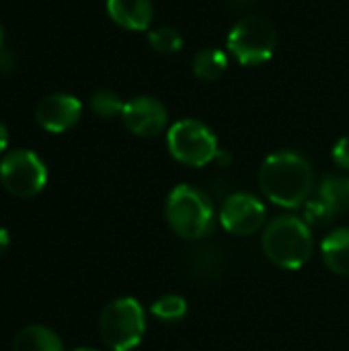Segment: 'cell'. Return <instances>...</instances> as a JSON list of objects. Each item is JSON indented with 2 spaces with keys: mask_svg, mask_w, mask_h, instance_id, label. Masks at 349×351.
Instances as JSON below:
<instances>
[{
  "mask_svg": "<svg viewBox=\"0 0 349 351\" xmlns=\"http://www.w3.org/2000/svg\"><path fill=\"white\" fill-rule=\"evenodd\" d=\"M259 187L272 204L294 210L309 202L315 187V171L302 154L280 150L263 160Z\"/></svg>",
  "mask_w": 349,
  "mask_h": 351,
  "instance_id": "1",
  "label": "cell"
},
{
  "mask_svg": "<svg viewBox=\"0 0 349 351\" xmlns=\"http://www.w3.org/2000/svg\"><path fill=\"white\" fill-rule=\"evenodd\" d=\"M265 257L280 269H302L313 257V232L304 218L278 216L274 218L261 237Z\"/></svg>",
  "mask_w": 349,
  "mask_h": 351,
  "instance_id": "2",
  "label": "cell"
},
{
  "mask_svg": "<svg viewBox=\"0 0 349 351\" xmlns=\"http://www.w3.org/2000/svg\"><path fill=\"white\" fill-rule=\"evenodd\" d=\"M165 216L171 230L185 241H200L216 226L212 199L193 185H177L169 193Z\"/></svg>",
  "mask_w": 349,
  "mask_h": 351,
  "instance_id": "3",
  "label": "cell"
},
{
  "mask_svg": "<svg viewBox=\"0 0 349 351\" xmlns=\"http://www.w3.org/2000/svg\"><path fill=\"white\" fill-rule=\"evenodd\" d=\"M99 331L109 350H134L146 333V313L136 298H117L101 311Z\"/></svg>",
  "mask_w": 349,
  "mask_h": 351,
  "instance_id": "4",
  "label": "cell"
},
{
  "mask_svg": "<svg viewBox=\"0 0 349 351\" xmlns=\"http://www.w3.org/2000/svg\"><path fill=\"white\" fill-rule=\"evenodd\" d=\"M167 146L175 160L187 167H206L216 160L220 146L216 134L197 119H181L171 125Z\"/></svg>",
  "mask_w": 349,
  "mask_h": 351,
  "instance_id": "5",
  "label": "cell"
},
{
  "mask_svg": "<svg viewBox=\"0 0 349 351\" xmlns=\"http://www.w3.org/2000/svg\"><path fill=\"white\" fill-rule=\"evenodd\" d=\"M276 29L265 16H243L228 35V49L243 66H259L276 51Z\"/></svg>",
  "mask_w": 349,
  "mask_h": 351,
  "instance_id": "6",
  "label": "cell"
},
{
  "mask_svg": "<svg viewBox=\"0 0 349 351\" xmlns=\"http://www.w3.org/2000/svg\"><path fill=\"white\" fill-rule=\"evenodd\" d=\"M0 181L16 197H33L47 183V169L31 150H12L0 162Z\"/></svg>",
  "mask_w": 349,
  "mask_h": 351,
  "instance_id": "7",
  "label": "cell"
},
{
  "mask_svg": "<svg viewBox=\"0 0 349 351\" xmlns=\"http://www.w3.org/2000/svg\"><path fill=\"white\" fill-rule=\"evenodd\" d=\"M267 210L263 202L251 193H232L224 199L218 212L222 228L237 237H249L263 228Z\"/></svg>",
  "mask_w": 349,
  "mask_h": 351,
  "instance_id": "8",
  "label": "cell"
},
{
  "mask_svg": "<svg viewBox=\"0 0 349 351\" xmlns=\"http://www.w3.org/2000/svg\"><path fill=\"white\" fill-rule=\"evenodd\" d=\"M121 121L132 134L140 138H154L167 128L169 111L158 99L142 95L123 105Z\"/></svg>",
  "mask_w": 349,
  "mask_h": 351,
  "instance_id": "9",
  "label": "cell"
},
{
  "mask_svg": "<svg viewBox=\"0 0 349 351\" xmlns=\"http://www.w3.org/2000/svg\"><path fill=\"white\" fill-rule=\"evenodd\" d=\"M82 115V103L68 93H53L39 101L35 109L37 123L51 134H62L78 123Z\"/></svg>",
  "mask_w": 349,
  "mask_h": 351,
  "instance_id": "10",
  "label": "cell"
},
{
  "mask_svg": "<svg viewBox=\"0 0 349 351\" xmlns=\"http://www.w3.org/2000/svg\"><path fill=\"white\" fill-rule=\"evenodd\" d=\"M107 12L113 23L128 31H146L154 19L150 0H107Z\"/></svg>",
  "mask_w": 349,
  "mask_h": 351,
  "instance_id": "11",
  "label": "cell"
},
{
  "mask_svg": "<svg viewBox=\"0 0 349 351\" xmlns=\"http://www.w3.org/2000/svg\"><path fill=\"white\" fill-rule=\"evenodd\" d=\"M321 257L337 276H349V228H335L331 230L321 243Z\"/></svg>",
  "mask_w": 349,
  "mask_h": 351,
  "instance_id": "12",
  "label": "cell"
},
{
  "mask_svg": "<svg viewBox=\"0 0 349 351\" xmlns=\"http://www.w3.org/2000/svg\"><path fill=\"white\" fill-rule=\"evenodd\" d=\"M12 351H64V346L51 329L31 325L16 333Z\"/></svg>",
  "mask_w": 349,
  "mask_h": 351,
  "instance_id": "13",
  "label": "cell"
},
{
  "mask_svg": "<svg viewBox=\"0 0 349 351\" xmlns=\"http://www.w3.org/2000/svg\"><path fill=\"white\" fill-rule=\"evenodd\" d=\"M319 199L331 210L333 216L349 210V177H325L319 187Z\"/></svg>",
  "mask_w": 349,
  "mask_h": 351,
  "instance_id": "14",
  "label": "cell"
},
{
  "mask_svg": "<svg viewBox=\"0 0 349 351\" xmlns=\"http://www.w3.org/2000/svg\"><path fill=\"white\" fill-rule=\"evenodd\" d=\"M226 66H228V58L224 51L220 49H202L195 53L193 58V74L202 80H218L224 72H226Z\"/></svg>",
  "mask_w": 349,
  "mask_h": 351,
  "instance_id": "15",
  "label": "cell"
},
{
  "mask_svg": "<svg viewBox=\"0 0 349 351\" xmlns=\"http://www.w3.org/2000/svg\"><path fill=\"white\" fill-rule=\"evenodd\" d=\"M150 311L163 323H177L187 315V300L179 294H165L154 300Z\"/></svg>",
  "mask_w": 349,
  "mask_h": 351,
  "instance_id": "16",
  "label": "cell"
},
{
  "mask_svg": "<svg viewBox=\"0 0 349 351\" xmlns=\"http://www.w3.org/2000/svg\"><path fill=\"white\" fill-rule=\"evenodd\" d=\"M189 267L200 278H216V274L222 269V259L214 247H202L193 251Z\"/></svg>",
  "mask_w": 349,
  "mask_h": 351,
  "instance_id": "17",
  "label": "cell"
},
{
  "mask_svg": "<svg viewBox=\"0 0 349 351\" xmlns=\"http://www.w3.org/2000/svg\"><path fill=\"white\" fill-rule=\"evenodd\" d=\"M88 103H91L93 113H95V115H99V117H105V119L115 117V115H121L123 105H125V103L119 99V95H117V93L107 90V88L93 93V97H91V101H88Z\"/></svg>",
  "mask_w": 349,
  "mask_h": 351,
  "instance_id": "18",
  "label": "cell"
},
{
  "mask_svg": "<svg viewBox=\"0 0 349 351\" xmlns=\"http://www.w3.org/2000/svg\"><path fill=\"white\" fill-rule=\"evenodd\" d=\"M148 41L152 45L154 51L158 53H165V56H171V53H177L181 47H183V37L177 29L173 27H160L156 31H150L148 35Z\"/></svg>",
  "mask_w": 349,
  "mask_h": 351,
  "instance_id": "19",
  "label": "cell"
},
{
  "mask_svg": "<svg viewBox=\"0 0 349 351\" xmlns=\"http://www.w3.org/2000/svg\"><path fill=\"white\" fill-rule=\"evenodd\" d=\"M333 218V214H331V210L317 197V199H309L306 202V206H304V222L311 226V224H315V226H321V224H325V222H329Z\"/></svg>",
  "mask_w": 349,
  "mask_h": 351,
  "instance_id": "20",
  "label": "cell"
},
{
  "mask_svg": "<svg viewBox=\"0 0 349 351\" xmlns=\"http://www.w3.org/2000/svg\"><path fill=\"white\" fill-rule=\"evenodd\" d=\"M333 160L339 169L349 171V136H344L337 140V144L333 146Z\"/></svg>",
  "mask_w": 349,
  "mask_h": 351,
  "instance_id": "21",
  "label": "cell"
},
{
  "mask_svg": "<svg viewBox=\"0 0 349 351\" xmlns=\"http://www.w3.org/2000/svg\"><path fill=\"white\" fill-rule=\"evenodd\" d=\"M12 62H14L12 53L0 49V72H8V70L12 68Z\"/></svg>",
  "mask_w": 349,
  "mask_h": 351,
  "instance_id": "22",
  "label": "cell"
},
{
  "mask_svg": "<svg viewBox=\"0 0 349 351\" xmlns=\"http://www.w3.org/2000/svg\"><path fill=\"white\" fill-rule=\"evenodd\" d=\"M10 245V237H8V230L6 228H0V255L8 249Z\"/></svg>",
  "mask_w": 349,
  "mask_h": 351,
  "instance_id": "23",
  "label": "cell"
},
{
  "mask_svg": "<svg viewBox=\"0 0 349 351\" xmlns=\"http://www.w3.org/2000/svg\"><path fill=\"white\" fill-rule=\"evenodd\" d=\"M6 146H8V130H6V125L0 121V152H4Z\"/></svg>",
  "mask_w": 349,
  "mask_h": 351,
  "instance_id": "24",
  "label": "cell"
},
{
  "mask_svg": "<svg viewBox=\"0 0 349 351\" xmlns=\"http://www.w3.org/2000/svg\"><path fill=\"white\" fill-rule=\"evenodd\" d=\"M232 2V6H249L253 0H230Z\"/></svg>",
  "mask_w": 349,
  "mask_h": 351,
  "instance_id": "25",
  "label": "cell"
},
{
  "mask_svg": "<svg viewBox=\"0 0 349 351\" xmlns=\"http://www.w3.org/2000/svg\"><path fill=\"white\" fill-rule=\"evenodd\" d=\"M4 47V29H2V25H0V49Z\"/></svg>",
  "mask_w": 349,
  "mask_h": 351,
  "instance_id": "26",
  "label": "cell"
},
{
  "mask_svg": "<svg viewBox=\"0 0 349 351\" xmlns=\"http://www.w3.org/2000/svg\"><path fill=\"white\" fill-rule=\"evenodd\" d=\"M76 351H95V350H76Z\"/></svg>",
  "mask_w": 349,
  "mask_h": 351,
  "instance_id": "27",
  "label": "cell"
}]
</instances>
